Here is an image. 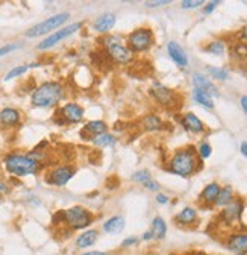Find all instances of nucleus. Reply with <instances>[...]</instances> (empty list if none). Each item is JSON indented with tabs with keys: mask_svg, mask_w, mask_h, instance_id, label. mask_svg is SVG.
<instances>
[{
	"mask_svg": "<svg viewBox=\"0 0 247 255\" xmlns=\"http://www.w3.org/2000/svg\"><path fill=\"white\" fill-rule=\"evenodd\" d=\"M197 155L199 153L193 146L176 150L170 159V172L182 178H188L200 167V159Z\"/></svg>",
	"mask_w": 247,
	"mask_h": 255,
	"instance_id": "f257e3e1",
	"label": "nucleus"
},
{
	"mask_svg": "<svg viewBox=\"0 0 247 255\" xmlns=\"http://www.w3.org/2000/svg\"><path fill=\"white\" fill-rule=\"evenodd\" d=\"M64 98V88L59 82H44L34 93L30 102L37 108H50L55 107Z\"/></svg>",
	"mask_w": 247,
	"mask_h": 255,
	"instance_id": "f03ea898",
	"label": "nucleus"
},
{
	"mask_svg": "<svg viewBox=\"0 0 247 255\" xmlns=\"http://www.w3.org/2000/svg\"><path fill=\"white\" fill-rule=\"evenodd\" d=\"M5 166L9 173L15 176H27V175H35L40 169V161L30 155H18L11 153L5 158Z\"/></svg>",
	"mask_w": 247,
	"mask_h": 255,
	"instance_id": "7ed1b4c3",
	"label": "nucleus"
},
{
	"mask_svg": "<svg viewBox=\"0 0 247 255\" xmlns=\"http://www.w3.org/2000/svg\"><path fill=\"white\" fill-rule=\"evenodd\" d=\"M69 18H70L69 12H61V14L52 15V17L46 18L44 21L32 26L29 30H26V37L27 38H37V37H41L44 34H49V32L58 29L59 26H63Z\"/></svg>",
	"mask_w": 247,
	"mask_h": 255,
	"instance_id": "20e7f679",
	"label": "nucleus"
},
{
	"mask_svg": "<svg viewBox=\"0 0 247 255\" xmlns=\"http://www.w3.org/2000/svg\"><path fill=\"white\" fill-rule=\"evenodd\" d=\"M103 44L111 61L117 64H129L132 61V52L129 50V47L121 44L118 37H106L103 40Z\"/></svg>",
	"mask_w": 247,
	"mask_h": 255,
	"instance_id": "39448f33",
	"label": "nucleus"
},
{
	"mask_svg": "<svg viewBox=\"0 0 247 255\" xmlns=\"http://www.w3.org/2000/svg\"><path fill=\"white\" fill-rule=\"evenodd\" d=\"M64 213H66V225H69L72 230H85L92 222V214L81 205H75L66 210Z\"/></svg>",
	"mask_w": 247,
	"mask_h": 255,
	"instance_id": "423d86ee",
	"label": "nucleus"
},
{
	"mask_svg": "<svg viewBox=\"0 0 247 255\" xmlns=\"http://www.w3.org/2000/svg\"><path fill=\"white\" fill-rule=\"evenodd\" d=\"M150 94L155 98V101L158 104H161L165 108H179L180 107V99L179 94L173 90H170L168 87L160 84V82H153L152 88H150Z\"/></svg>",
	"mask_w": 247,
	"mask_h": 255,
	"instance_id": "0eeeda50",
	"label": "nucleus"
},
{
	"mask_svg": "<svg viewBox=\"0 0 247 255\" xmlns=\"http://www.w3.org/2000/svg\"><path fill=\"white\" fill-rule=\"evenodd\" d=\"M153 32L149 27H138L131 32L128 37V44L131 52H146L153 46Z\"/></svg>",
	"mask_w": 247,
	"mask_h": 255,
	"instance_id": "6e6552de",
	"label": "nucleus"
},
{
	"mask_svg": "<svg viewBox=\"0 0 247 255\" xmlns=\"http://www.w3.org/2000/svg\"><path fill=\"white\" fill-rule=\"evenodd\" d=\"M81 27H82V23H73V24H69V26L63 27V29H59V30L53 32V34L49 35L43 43L38 44V49H40V50H47V49L56 46L59 41H63V40L69 38L70 35H73L75 32H78Z\"/></svg>",
	"mask_w": 247,
	"mask_h": 255,
	"instance_id": "1a4fd4ad",
	"label": "nucleus"
},
{
	"mask_svg": "<svg viewBox=\"0 0 247 255\" xmlns=\"http://www.w3.org/2000/svg\"><path fill=\"white\" fill-rule=\"evenodd\" d=\"M244 210V202L241 199H232L229 205L220 213V220H223L226 225H232L234 222L241 219V213Z\"/></svg>",
	"mask_w": 247,
	"mask_h": 255,
	"instance_id": "9d476101",
	"label": "nucleus"
},
{
	"mask_svg": "<svg viewBox=\"0 0 247 255\" xmlns=\"http://www.w3.org/2000/svg\"><path fill=\"white\" fill-rule=\"evenodd\" d=\"M226 246L235 255H247V233H235L229 236Z\"/></svg>",
	"mask_w": 247,
	"mask_h": 255,
	"instance_id": "9b49d317",
	"label": "nucleus"
},
{
	"mask_svg": "<svg viewBox=\"0 0 247 255\" xmlns=\"http://www.w3.org/2000/svg\"><path fill=\"white\" fill-rule=\"evenodd\" d=\"M75 175V169L69 167V166H61L56 167L50 175H49V182L58 187H63L66 185Z\"/></svg>",
	"mask_w": 247,
	"mask_h": 255,
	"instance_id": "f8f14e48",
	"label": "nucleus"
},
{
	"mask_svg": "<svg viewBox=\"0 0 247 255\" xmlns=\"http://www.w3.org/2000/svg\"><path fill=\"white\" fill-rule=\"evenodd\" d=\"M167 50H168V55L171 58V61L176 64L177 67L183 69L188 66V56L185 53V50L182 49V46L176 41H170L167 44Z\"/></svg>",
	"mask_w": 247,
	"mask_h": 255,
	"instance_id": "ddd939ff",
	"label": "nucleus"
},
{
	"mask_svg": "<svg viewBox=\"0 0 247 255\" xmlns=\"http://www.w3.org/2000/svg\"><path fill=\"white\" fill-rule=\"evenodd\" d=\"M61 117H63L67 123H78L83 119V108L78 104H66L61 110Z\"/></svg>",
	"mask_w": 247,
	"mask_h": 255,
	"instance_id": "4468645a",
	"label": "nucleus"
},
{
	"mask_svg": "<svg viewBox=\"0 0 247 255\" xmlns=\"http://www.w3.org/2000/svg\"><path fill=\"white\" fill-rule=\"evenodd\" d=\"M182 126L185 128L187 131L193 132V134H202L205 131V125L203 122L193 113H187L182 119H180Z\"/></svg>",
	"mask_w": 247,
	"mask_h": 255,
	"instance_id": "2eb2a0df",
	"label": "nucleus"
},
{
	"mask_svg": "<svg viewBox=\"0 0 247 255\" xmlns=\"http://www.w3.org/2000/svg\"><path fill=\"white\" fill-rule=\"evenodd\" d=\"M193 84H194V88L196 90H200V91L208 93L211 98H212V96H215V98L219 96V91H217V88H215V85L211 82V79L206 78L202 73H194L193 75Z\"/></svg>",
	"mask_w": 247,
	"mask_h": 255,
	"instance_id": "dca6fc26",
	"label": "nucleus"
},
{
	"mask_svg": "<svg viewBox=\"0 0 247 255\" xmlns=\"http://www.w3.org/2000/svg\"><path fill=\"white\" fill-rule=\"evenodd\" d=\"M220 190H222V187H220L217 182H211V184H208V185L203 188V191L200 193V196H199L200 202H203V204H206V205H214L215 201H217V196H219V193H220Z\"/></svg>",
	"mask_w": 247,
	"mask_h": 255,
	"instance_id": "f3484780",
	"label": "nucleus"
},
{
	"mask_svg": "<svg viewBox=\"0 0 247 255\" xmlns=\"http://www.w3.org/2000/svg\"><path fill=\"white\" fill-rule=\"evenodd\" d=\"M115 15L108 12V14H102L100 17L96 18V21L92 23V27H94L96 32H99V34H106V32H109L114 24H115Z\"/></svg>",
	"mask_w": 247,
	"mask_h": 255,
	"instance_id": "a211bd4d",
	"label": "nucleus"
},
{
	"mask_svg": "<svg viewBox=\"0 0 247 255\" xmlns=\"http://www.w3.org/2000/svg\"><path fill=\"white\" fill-rule=\"evenodd\" d=\"M141 126H143V129L147 132H155V131L164 129V122L157 114H147L141 120Z\"/></svg>",
	"mask_w": 247,
	"mask_h": 255,
	"instance_id": "6ab92c4d",
	"label": "nucleus"
},
{
	"mask_svg": "<svg viewBox=\"0 0 247 255\" xmlns=\"http://www.w3.org/2000/svg\"><path fill=\"white\" fill-rule=\"evenodd\" d=\"M125 230V219L121 216H114L103 223V231L106 234H120Z\"/></svg>",
	"mask_w": 247,
	"mask_h": 255,
	"instance_id": "aec40b11",
	"label": "nucleus"
},
{
	"mask_svg": "<svg viewBox=\"0 0 247 255\" xmlns=\"http://www.w3.org/2000/svg\"><path fill=\"white\" fill-rule=\"evenodd\" d=\"M174 220L179 225H191L197 220V211L191 207H185L180 213H177Z\"/></svg>",
	"mask_w": 247,
	"mask_h": 255,
	"instance_id": "412c9836",
	"label": "nucleus"
},
{
	"mask_svg": "<svg viewBox=\"0 0 247 255\" xmlns=\"http://www.w3.org/2000/svg\"><path fill=\"white\" fill-rule=\"evenodd\" d=\"M97 237H99V234H97L96 230H88V231L82 233V234L76 239V246H78L79 249L89 248V246H92V245H94V243L97 242Z\"/></svg>",
	"mask_w": 247,
	"mask_h": 255,
	"instance_id": "4be33fe9",
	"label": "nucleus"
},
{
	"mask_svg": "<svg viewBox=\"0 0 247 255\" xmlns=\"http://www.w3.org/2000/svg\"><path fill=\"white\" fill-rule=\"evenodd\" d=\"M152 234H153V239H157V240H163L165 239L167 236V223L164 222L163 217H155L152 222Z\"/></svg>",
	"mask_w": 247,
	"mask_h": 255,
	"instance_id": "5701e85b",
	"label": "nucleus"
},
{
	"mask_svg": "<svg viewBox=\"0 0 247 255\" xmlns=\"http://www.w3.org/2000/svg\"><path fill=\"white\" fill-rule=\"evenodd\" d=\"M0 122L6 126H15L20 122V113L14 108H5L0 111Z\"/></svg>",
	"mask_w": 247,
	"mask_h": 255,
	"instance_id": "b1692460",
	"label": "nucleus"
},
{
	"mask_svg": "<svg viewBox=\"0 0 247 255\" xmlns=\"http://www.w3.org/2000/svg\"><path fill=\"white\" fill-rule=\"evenodd\" d=\"M88 132L91 135H100V134H105L106 132V123L102 122V120H92V122H88L83 128V134Z\"/></svg>",
	"mask_w": 247,
	"mask_h": 255,
	"instance_id": "393cba45",
	"label": "nucleus"
},
{
	"mask_svg": "<svg viewBox=\"0 0 247 255\" xmlns=\"http://www.w3.org/2000/svg\"><path fill=\"white\" fill-rule=\"evenodd\" d=\"M193 99H194L196 104H199V105H202V107H205L208 110L214 108L212 98H211L208 93H205V91H200V90H196L194 88V91H193Z\"/></svg>",
	"mask_w": 247,
	"mask_h": 255,
	"instance_id": "a878e982",
	"label": "nucleus"
},
{
	"mask_svg": "<svg viewBox=\"0 0 247 255\" xmlns=\"http://www.w3.org/2000/svg\"><path fill=\"white\" fill-rule=\"evenodd\" d=\"M234 199V191H232V187H223L222 190H220V193H219V196H217V201H215V207H226V205H229L231 204V201Z\"/></svg>",
	"mask_w": 247,
	"mask_h": 255,
	"instance_id": "bb28decb",
	"label": "nucleus"
},
{
	"mask_svg": "<svg viewBox=\"0 0 247 255\" xmlns=\"http://www.w3.org/2000/svg\"><path fill=\"white\" fill-rule=\"evenodd\" d=\"M117 141V138L112 135V134H100V135H96L94 138H92V143H94L97 147H109V146H114Z\"/></svg>",
	"mask_w": 247,
	"mask_h": 255,
	"instance_id": "cd10ccee",
	"label": "nucleus"
},
{
	"mask_svg": "<svg viewBox=\"0 0 247 255\" xmlns=\"http://www.w3.org/2000/svg\"><path fill=\"white\" fill-rule=\"evenodd\" d=\"M40 64H26V66H18V67H14V69H11L8 73H6V76H5V81H11V79H14V78H18V76H21L23 73H26L29 69H32V67H38Z\"/></svg>",
	"mask_w": 247,
	"mask_h": 255,
	"instance_id": "c85d7f7f",
	"label": "nucleus"
},
{
	"mask_svg": "<svg viewBox=\"0 0 247 255\" xmlns=\"http://www.w3.org/2000/svg\"><path fill=\"white\" fill-rule=\"evenodd\" d=\"M205 50H206L208 53H211V55H217V56H220V55L225 53V43L220 41V40H214V41H211V43L205 47Z\"/></svg>",
	"mask_w": 247,
	"mask_h": 255,
	"instance_id": "c756f323",
	"label": "nucleus"
},
{
	"mask_svg": "<svg viewBox=\"0 0 247 255\" xmlns=\"http://www.w3.org/2000/svg\"><path fill=\"white\" fill-rule=\"evenodd\" d=\"M208 73L211 75V78L217 79V81H226L229 78V72L226 69H222V67H212V66H209L208 67Z\"/></svg>",
	"mask_w": 247,
	"mask_h": 255,
	"instance_id": "7c9ffc66",
	"label": "nucleus"
},
{
	"mask_svg": "<svg viewBox=\"0 0 247 255\" xmlns=\"http://www.w3.org/2000/svg\"><path fill=\"white\" fill-rule=\"evenodd\" d=\"M232 55L238 59H246L247 58V43L238 41L232 46Z\"/></svg>",
	"mask_w": 247,
	"mask_h": 255,
	"instance_id": "2f4dec72",
	"label": "nucleus"
},
{
	"mask_svg": "<svg viewBox=\"0 0 247 255\" xmlns=\"http://www.w3.org/2000/svg\"><path fill=\"white\" fill-rule=\"evenodd\" d=\"M134 182H140V184H144V182H147V181H150L152 179V176H150V172L149 170H140V172H135L134 175H132V178H131Z\"/></svg>",
	"mask_w": 247,
	"mask_h": 255,
	"instance_id": "473e14b6",
	"label": "nucleus"
},
{
	"mask_svg": "<svg viewBox=\"0 0 247 255\" xmlns=\"http://www.w3.org/2000/svg\"><path fill=\"white\" fill-rule=\"evenodd\" d=\"M197 153H199V156L200 158H209L211 156V153H212V147H211V144L209 143H202L200 146H199V150H197Z\"/></svg>",
	"mask_w": 247,
	"mask_h": 255,
	"instance_id": "72a5a7b5",
	"label": "nucleus"
},
{
	"mask_svg": "<svg viewBox=\"0 0 247 255\" xmlns=\"http://www.w3.org/2000/svg\"><path fill=\"white\" fill-rule=\"evenodd\" d=\"M202 5H203V0H183V2H180V6L183 9H194Z\"/></svg>",
	"mask_w": 247,
	"mask_h": 255,
	"instance_id": "f704fd0d",
	"label": "nucleus"
},
{
	"mask_svg": "<svg viewBox=\"0 0 247 255\" xmlns=\"http://www.w3.org/2000/svg\"><path fill=\"white\" fill-rule=\"evenodd\" d=\"M20 47H21V44H18V43H9V44H5V46L0 47V56L8 55V53H11V52L17 50V49H20Z\"/></svg>",
	"mask_w": 247,
	"mask_h": 255,
	"instance_id": "c9c22d12",
	"label": "nucleus"
},
{
	"mask_svg": "<svg viewBox=\"0 0 247 255\" xmlns=\"http://www.w3.org/2000/svg\"><path fill=\"white\" fill-rule=\"evenodd\" d=\"M168 3H170V0H155V2H146L144 5L147 8H160V6H164Z\"/></svg>",
	"mask_w": 247,
	"mask_h": 255,
	"instance_id": "e433bc0d",
	"label": "nucleus"
},
{
	"mask_svg": "<svg viewBox=\"0 0 247 255\" xmlns=\"http://www.w3.org/2000/svg\"><path fill=\"white\" fill-rule=\"evenodd\" d=\"M143 185H144L147 190H150V191H158V190H160V184H158L157 181H152V179L147 181V182H144Z\"/></svg>",
	"mask_w": 247,
	"mask_h": 255,
	"instance_id": "4c0bfd02",
	"label": "nucleus"
},
{
	"mask_svg": "<svg viewBox=\"0 0 247 255\" xmlns=\"http://www.w3.org/2000/svg\"><path fill=\"white\" fill-rule=\"evenodd\" d=\"M220 5V2H219V0H215V2H209L205 8H203V12L205 14H211L215 8H217Z\"/></svg>",
	"mask_w": 247,
	"mask_h": 255,
	"instance_id": "58836bf2",
	"label": "nucleus"
},
{
	"mask_svg": "<svg viewBox=\"0 0 247 255\" xmlns=\"http://www.w3.org/2000/svg\"><path fill=\"white\" fill-rule=\"evenodd\" d=\"M138 243V239L137 237H129V239H125L121 242V248H129V246H134Z\"/></svg>",
	"mask_w": 247,
	"mask_h": 255,
	"instance_id": "ea45409f",
	"label": "nucleus"
},
{
	"mask_svg": "<svg viewBox=\"0 0 247 255\" xmlns=\"http://www.w3.org/2000/svg\"><path fill=\"white\" fill-rule=\"evenodd\" d=\"M240 104H241V108H243V111H244V113H246V116H247V96H241Z\"/></svg>",
	"mask_w": 247,
	"mask_h": 255,
	"instance_id": "a19ab883",
	"label": "nucleus"
},
{
	"mask_svg": "<svg viewBox=\"0 0 247 255\" xmlns=\"http://www.w3.org/2000/svg\"><path fill=\"white\" fill-rule=\"evenodd\" d=\"M157 202L161 204V205H165V204L168 202V198H167L165 195H161V193H160V195L157 196Z\"/></svg>",
	"mask_w": 247,
	"mask_h": 255,
	"instance_id": "79ce46f5",
	"label": "nucleus"
},
{
	"mask_svg": "<svg viewBox=\"0 0 247 255\" xmlns=\"http://www.w3.org/2000/svg\"><path fill=\"white\" fill-rule=\"evenodd\" d=\"M152 239H153V234H152V231H146V233L143 234V240L149 242V240H152Z\"/></svg>",
	"mask_w": 247,
	"mask_h": 255,
	"instance_id": "37998d69",
	"label": "nucleus"
},
{
	"mask_svg": "<svg viewBox=\"0 0 247 255\" xmlns=\"http://www.w3.org/2000/svg\"><path fill=\"white\" fill-rule=\"evenodd\" d=\"M83 255H106V252H100V251H89V252H85Z\"/></svg>",
	"mask_w": 247,
	"mask_h": 255,
	"instance_id": "c03bdc74",
	"label": "nucleus"
},
{
	"mask_svg": "<svg viewBox=\"0 0 247 255\" xmlns=\"http://www.w3.org/2000/svg\"><path fill=\"white\" fill-rule=\"evenodd\" d=\"M241 153H243L244 156H247V141L241 143Z\"/></svg>",
	"mask_w": 247,
	"mask_h": 255,
	"instance_id": "a18cd8bd",
	"label": "nucleus"
},
{
	"mask_svg": "<svg viewBox=\"0 0 247 255\" xmlns=\"http://www.w3.org/2000/svg\"><path fill=\"white\" fill-rule=\"evenodd\" d=\"M241 35H243V38H244V41L247 43V24L243 27V32H241Z\"/></svg>",
	"mask_w": 247,
	"mask_h": 255,
	"instance_id": "49530a36",
	"label": "nucleus"
},
{
	"mask_svg": "<svg viewBox=\"0 0 247 255\" xmlns=\"http://www.w3.org/2000/svg\"><path fill=\"white\" fill-rule=\"evenodd\" d=\"M6 191H8L6 185L5 184H0V193H6Z\"/></svg>",
	"mask_w": 247,
	"mask_h": 255,
	"instance_id": "de8ad7c7",
	"label": "nucleus"
}]
</instances>
